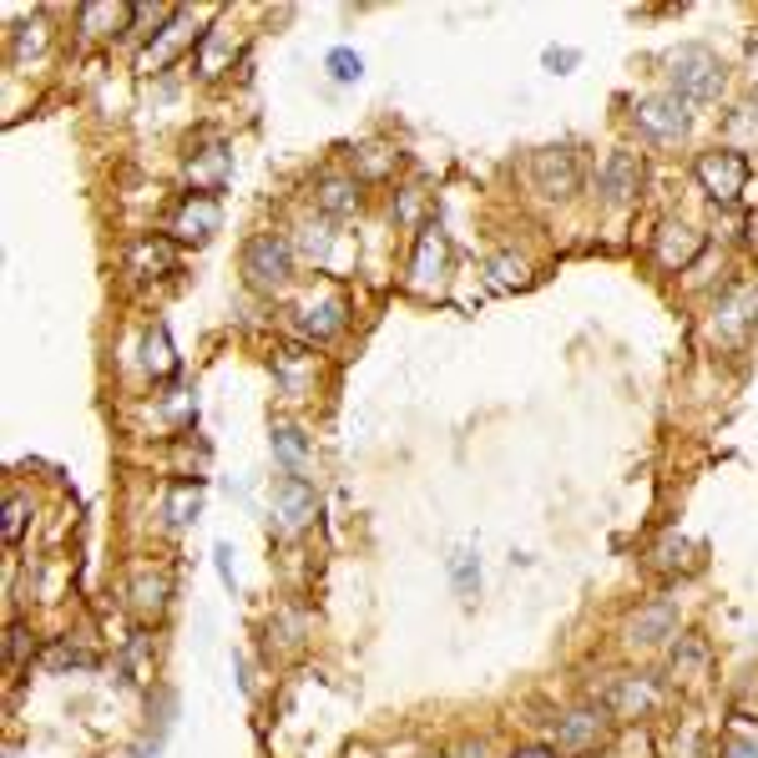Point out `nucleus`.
I'll return each instance as SVG.
<instances>
[{"label":"nucleus","instance_id":"obj_1","mask_svg":"<svg viewBox=\"0 0 758 758\" xmlns=\"http://www.w3.org/2000/svg\"><path fill=\"white\" fill-rule=\"evenodd\" d=\"M668 76H672V97L693 102H713L718 87H723V66L708 46H678L668 56Z\"/></svg>","mask_w":758,"mask_h":758},{"label":"nucleus","instance_id":"obj_2","mask_svg":"<svg viewBox=\"0 0 758 758\" xmlns=\"http://www.w3.org/2000/svg\"><path fill=\"white\" fill-rule=\"evenodd\" d=\"M293 274V243L283 233H258L249 238V249H243V278H249V289L258 293H274L283 289Z\"/></svg>","mask_w":758,"mask_h":758},{"label":"nucleus","instance_id":"obj_3","mask_svg":"<svg viewBox=\"0 0 758 758\" xmlns=\"http://www.w3.org/2000/svg\"><path fill=\"white\" fill-rule=\"evenodd\" d=\"M693 173H698L703 192L723 207L738 203V198L748 192V157L738 152V147H713V152H703Z\"/></svg>","mask_w":758,"mask_h":758},{"label":"nucleus","instance_id":"obj_4","mask_svg":"<svg viewBox=\"0 0 758 758\" xmlns=\"http://www.w3.org/2000/svg\"><path fill=\"white\" fill-rule=\"evenodd\" d=\"M582 182V167H577V152L571 147H546L531 157V188L541 198H571Z\"/></svg>","mask_w":758,"mask_h":758},{"label":"nucleus","instance_id":"obj_5","mask_svg":"<svg viewBox=\"0 0 758 758\" xmlns=\"http://www.w3.org/2000/svg\"><path fill=\"white\" fill-rule=\"evenodd\" d=\"M218 223H223V207L218 198H203V192H192L188 203L173 213V243H207V238L218 233Z\"/></svg>","mask_w":758,"mask_h":758},{"label":"nucleus","instance_id":"obj_6","mask_svg":"<svg viewBox=\"0 0 758 758\" xmlns=\"http://www.w3.org/2000/svg\"><path fill=\"white\" fill-rule=\"evenodd\" d=\"M758 319V293L754 289H729L713 308V334L723 344H744V334L754 329Z\"/></svg>","mask_w":758,"mask_h":758},{"label":"nucleus","instance_id":"obj_7","mask_svg":"<svg viewBox=\"0 0 758 758\" xmlns=\"http://www.w3.org/2000/svg\"><path fill=\"white\" fill-rule=\"evenodd\" d=\"M597 182H602V198H607L612 207L632 203V198H637V188H642V157H637V152H628V147L607 152Z\"/></svg>","mask_w":758,"mask_h":758},{"label":"nucleus","instance_id":"obj_8","mask_svg":"<svg viewBox=\"0 0 758 758\" xmlns=\"http://www.w3.org/2000/svg\"><path fill=\"white\" fill-rule=\"evenodd\" d=\"M637 127L653 137V142H678L687 131V102L683 97H653V102L637 106Z\"/></svg>","mask_w":758,"mask_h":758},{"label":"nucleus","instance_id":"obj_9","mask_svg":"<svg viewBox=\"0 0 758 758\" xmlns=\"http://www.w3.org/2000/svg\"><path fill=\"white\" fill-rule=\"evenodd\" d=\"M445 263H451V243H445V233L440 228H425L420 243H415V263H409V283L420 293L440 289L445 283Z\"/></svg>","mask_w":758,"mask_h":758},{"label":"nucleus","instance_id":"obj_10","mask_svg":"<svg viewBox=\"0 0 758 758\" xmlns=\"http://www.w3.org/2000/svg\"><path fill=\"white\" fill-rule=\"evenodd\" d=\"M238 56V36L228 26H213L198 36V46H192V61H198V76H223L228 72V61Z\"/></svg>","mask_w":758,"mask_h":758},{"label":"nucleus","instance_id":"obj_11","mask_svg":"<svg viewBox=\"0 0 758 758\" xmlns=\"http://www.w3.org/2000/svg\"><path fill=\"white\" fill-rule=\"evenodd\" d=\"M703 253V233H693L687 223H662L657 228V263L662 268H687Z\"/></svg>","mask_w":758,"mask_h":758},{"label":"nucleus","instance_id":"obj_12","mask_svg":"<svg viewBox=\"0 0 758 758\" xmlns=\"http://www.w3.org/2000/svg\"><path fill=\"white\" fill-rule=\"evenodd\" d=\"M188 41H192V15H188V11H177L173 21L162 26L157 46H147V51H142V72H157V66H167V61H173ZM192 46H198V41H192Z\"/></svg>","mask_w":758,"mask_h":758},{"label":"nucleus","instance_id":"obj_13","mask_svg":"<svg viewBox=\"0 0 758 758\" xmlns=\"http://www.w3.org/2000/svg\"><path fill=\"white\" fill-rule=\"evenodd\" d=\"M127 263H131V274L162 278V274H173L177 268V243L173 238H142V243H131Z\"/></svg>","mask_w":758,"mask_h":758},{"label":"nucleus","instance_id":"obj_14","mask_svg":"<svg viewBox=\"0 0 758 758\" xmlns=\"http://www.w3.org/2000/svg\"><path fill=\"white\" fill-rule=\"evenodd\" d=\"M274 510H278V531H299V526L314 516V491H308L299 476H289V481L278 485Z\"/></svg>","mask_w":758,"mask_h":758},{"label":"nucleus","instance_id":"obj_15","mask_svg":"<svg viewBox=\"0 0 758 758\" xmlns=\"http://www.w3.org/2000/svg\"><path fill=\"white\" fill-rule=\"evenodd\" d=\"M607 733V713H592V708H582V713H567L561 723H556V748H567V754H577V748H592Z\"/></svg>","mask_w":758,"mask_h":758},{"label":"nucleus","instance_id":"obj_16","mask_svg":"<svg viewBox=\"0 0 758 758\" xmlns=\"http://www.w3.org/2000/svg\"><path fill=\"white\" fill-rule=\"evenodd\" d=\"M228 167H233V157L223 152V147H213V152H192V162H188V182L203 198H213V192L223 188V177H228Z\"/></svg>","mask_w":758,"mask_h":758},{"label":"nucleus","instance_id":"obj_17","mask_svg":"<svg viewBox=\"0 0 758 758\" xmlns=\"http://www.w3.org/2000/svg\"><path fill=\"white\" fill-rule=\"evenodd\" d=\"M653 703H657V687L647 683V678H622V683L612 687L607 708H612V713H622V718H632V713H647Z\"/></svg>","mask_w":758,"mask_h":758},{"label":"nucleus","instance_id":"obj_18","mask_svg":"<svg viewBox=\"0 0 758 758\" xmlns=\"http://www.w3.org/2000/svg\"><path fill=\"white\" fill-rule=\"evenodd\" d=\"M319 207L329 218H344L359 207V177H324L319 182Z\"/></svg>","mask_w":758,"mask_h":758},{"label":"nucleus","instance_id":"obj_19","mask_svg":"<svg viewBox=\"0 0 758 758\" xmlns=\"http://www.w3.org/2000/svg\"><path fill=\"white\" fill-rule=\"evenodd\" d=\"M299 329H304L308 339H329V334H339L344 329V304L339 299H329V304H304L299 308Z\"/></svg>","mask_w":758,"mask_h":758},{"label":"nucleus","instance_id":"obj_20","mask_svg":"<svg viewBox=\"0 0 758 758\" xmlns=\"http://www.w3.org/2000/svg\"><path fill=\"white\" fill-rule=\"evenodd\" d=\"M672 628H678V607H672V602H657V607L632 617V642H657V637H668Z\"/></svg>","mask_w":758,"mask_h":758},{"label":"nucleus","instance_id":"obj_21","mask_svg":"<svg viewBox=\"0 0 758 758\" xmlns=\"http://www.w3.org/2000/svg\"><path fill=\"white\" fill-rule=\"evenodd\" d=\"M127 21H131V5H81V30L87 36H106L102 26L122 30Z\"/></svg>","mask_w":758,"mask_h":758},{"label":"nucleus","instance_id":"obj_22","mask_svg":"<svg viewBox=\"0 0 758 758\" xmlns=\"http://www.w3.org/2000/svg\"><path fill=\"white\" fill-rule=\"evenodd\" d=\"M274 455H278V460H283L289 470H299V466H304V455H308V440L299 435L293 425H278V430H274Z\"/></svg>","mask_w":758,"mask_h":758},{"label":"nucleus","instance_id":"obj_23","mask_svg":"<svg viewBox=\"0 0 758 758\" xmlns=\"http://www.w3.org/2000/svg\"><path fill=\"white\" fill-rule=\"evenodd\" d=\"M485 274H491L496 289H516V283H526V258H516V253H496V258L485 263Z\"/></svg>","mask_w":758,"mask_h":758},{"label":"nucleus","instance_id":"obj_24","mask_svg":"<svg viewBox=\"0 0 758 758\" xmlns=\"http://www.w3.org/2000/svg\"><path fill=\"white\" fill-rule=\"evenodd\" d=\"M359 177H384L394 167V152L390 147H379V142H369V147H359Z\"/></svg>","mask_w":758,"mask_h":758},{"label":"nucleus","instance_id":"obj_25","mask_svg":"<svg viewBox=\"0 0 758 758\" xmlns=\"http://www.w3.org/2000/svg\"><path fill=\"white\" fill-rule=\"evenodd\" d=\"M329 72H334V81H359V76H365V61H359V51L339 46V51H329Z\"/></svg>","mask_w":758,"mask_h":758},{"label":"nucleus","instance_id":"obj_26","mask_svg":"<svg viewBox=\"0 0 758 758\" xmlns=\"http://www.w3.org/2000/svg\"><path fill=\"white\" fill-rule=\"evenodd\" d=\"M30 647H36V642H30V628H26V622H11V632H5V662L21 668Z\"/></svg>","mask_w":758,"mask_h":758},{"label":"nucleus","instance_id":"obj_27","mask_svg":"<svg viewBox=\"0 0 758 758\" xmlns=\"http://www.w3.org/2000/svg\"><path fill=\"white\" fill-rule=\"evenodd\" d=\"M162 602H167V577H152V582L137 586V612H162Z\"/></svg>","mask_w":758,"mask_h":758},{"label":"nucleus","instance_id":"obj_28","mask_svg":"<svg viewBox=\"0 0 758 758\" xmlns=\"http://www.w3.org/2000/svg\"><path fill=\"white\" fill-rule=\"evenodd\" d=\"M729 137H758V106H738L729 122H723Z\"/></svg>","mask_w":758,"mask_h":758},{"label":"nucleus","instance_id":"obj_29","mask_svg":"<svg viewBox=\"0 0 758 758\" xmlns=\"http://www.w3.org/2000/svg\"><path fill=\"white\" fill-rule=\"evenodd\" d=\"M21 526H26V496H11L5 501V541H21Z\"/></svg>","mask_w":758,"mask_h":758},{"label":"nucleus","instance_id":"obj_30","mask_svg":"<svg viewBox=\"0 0 758 758\" xmlns=\"http://www.w3.org/2000/svg\"><path fill=\"white\" fill-rule=\"evenodd\" d=\"M723 758H758V733H733L723 744Z\"/></svg>","mask_w":758,"mask_h":758},{"label":"nucleus","instance_id":"obj_31","mask_svg":"<svg viewBox=\"0 0 758 758\" xmlns=\"http://www.w3.org/2000/svg\"><path fill=\"white\" fill-rule=\"evenodd\" d=\"M546 66H552V72H567V66H577V61H582V51H571V46H552V51H546Z\"/></svg>","mask_w":758,"mask_h":758},{"label":"nucleus","instance_id":"obj_32","mask_svg":"<svg viewBox=\"0 0 758 758\" xmlns=\"http://www.w3.org/2000/svg\"><path fill=\"white\" fill-rule=\"evenodd\" d=\"M66 662H72V668H81V662H91V657L76 653V647H51V653H46V668H66Z\"/></svg>","mask_w":758,"mask_h":758},{"label":"nucleus","instance_id":"obj_33","mask_svg":"<svg viewBox=\"0 0 758 758\" xmlns=\"http://www.w3.org/2000/svg\"><path fill=\"white\" fill-rule=\"evenodd\" d=\"M455 586H460V592H470V586H476V567H470V552L455 556Z\"/></svg>","mask_w":758,"mask_h":758},{"label":"nucleus","instance_id":"obj_34","mask_svg":"<svg viewBox=\"0 0 758 758\" xmlns=\"http://www.w3.org/2000/svg\"><path fill=\"white\" fill-rule=\"evenodd\" d=\"M455 758H485V744H460V748H455Z\"/></svg>","mask_w":758,"mask_h":758},{"label":"nucleus","instance_id":"obj_35","mask_svg":"<svg viewBox=\"0 0 758 758\" xmlns=\"http://www.w3.org/2000/svg\"><path fill=\"white\" fill-rule=\"evenodd\" d=\"M516 758H556V754H546V748H526V754H516Z\"/></svg>","mask_w":758,"mask_h":758}]
</instances>
